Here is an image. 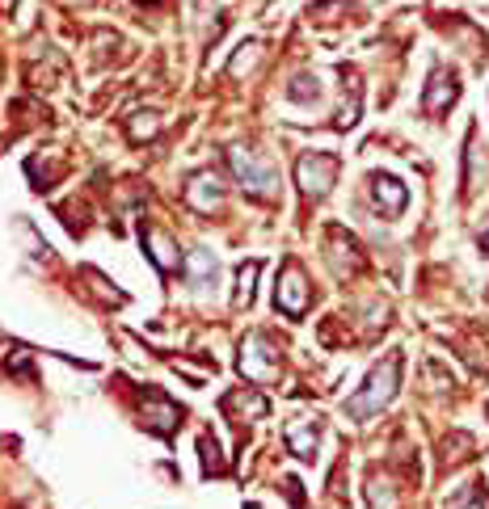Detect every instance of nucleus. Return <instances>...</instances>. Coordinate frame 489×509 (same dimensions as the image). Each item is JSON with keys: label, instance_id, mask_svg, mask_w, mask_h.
Instances as JSON below:
<instances>
[{"label": "nucleus", "instance_id": "f257e3e1", "mask_svg": "<svg viewBox=\"0 0 489 509\" xmlns=\"http://www.w3.org/2000/svg\"><path fill=\"white\" fill-rule=\"evenodd\" d=\"M397 383H401V354L384 358V366H375L372 375H367V383H363L359 392L346 400V413H350V417L380 413V409H384V404L397 396Z\"/></svg>", "mask_w": 489, "mask_h": 509}, {"label": "nucleus", "instance_id": "f03ea898", "mask_svg": "<svg viewBox=\"0 0 489 509\" xmlns=\"http://www.w3.org/2000/svg\"><path fill=\"white\" fill-rule=\"evenodd\" d=\"M228 164H232V173L241 177V186L249 194H275V186H278L275 164H270V160H261L258 152H249V147H232Z\"/></svg>", "mask_w": 489, "mask_h": 509}, {"label": "nucleus", "instance_id": "7ed1b4c3", "mask_svg": "<svg viewBox=\"0 0 489 509\" xmlns=\"http://www.w3.org/2000/svg\"><path fill=\"white\" fill-rule=\"evenodd\" d=\"M333 177H338V156H329V152H309V156H300V164H295V181H300V190L309 194V198L329 194Z\"/></svg>", "mask_w": 489, "mask_h": 509}, {"label": "nucleus", "instance_id": "20e7f679", "mask_svg": "<svg viewBox=\"0 0 489 509\" xmlns=\"http://www.w3.org/2000/svg\"><path fill=\"white\" fill-rule=\"evenodd\" d=\"M275 370H278V362H275V350H270V341L261 333H253V337H244V346H241V375L249 383H270L275 379Z\"/></svg>", "mask_w": 489, "mask_h": 509}, {"label": "nucleus", "instance_id": "39448f33", "mask_svg": "<svg viewBox=\"0 0 489 509\" xmlns=\"http://www.w3.org/2000/svg\"><path fill=\"white\" fill-rule=\"evenodd\" d=\"M275 307L287 312V316H304L309 312V282H304V270L300 266H287L283 270V282L275 290Z\"/></svg>", "mask_w": 489, "mask_h": 509}, {"label": "nucleus", "instance_id": "423d86ee", "mask_svg": "<svg viewBox=\"0 0 489 509\" xmlns=\"http://www.w3.org/2000/svg\"><path fill=\"white\" fill-rule=\"evenodd\" d=\"M140 413H144V421L152 425L156 433H173L178 430V404L164 396V392H144L140 396Z\"/></svg>", "mask_w": 489, "mask_h": 509}, {"label": "nucleus", "instance_id": "0eeeda50", "mask_svg": "<svg viewBox=\"0 0 489 509\" xmlns=\"http://www.w3.org/2000/svg\"><path fill=\"white\" fill-rule=\"evenodd\" d=\"M372 198H375V207H384L389 215H401L405 203H409V190L392 173H375L372 177Z\"/></svg>", "mask_w": 489, "mask_h": 509}, {"label": "nucleus", "instance_id": "6e6552de", "mask_svg": "<svg viewBox=\"0 0 489 509\" xmlns=\"http://www.w3.org/2000/svg\"><path fill=\"white\" fill-rule=\"evenodd\" d=\"M456 97H460L456 76H452V72H435V76H430V89H426L422 106H426V114H443L452 101H456Z\"/></svg>", "mask_w": 489, "mask_h": 509}, {"label": "nucleus", "instance_id": "1a4fd4ad", "mask_svg": "<svg viewBox=\"0 0 489 509\" xmlns=\"http://www.w3.org/2000/svg\"><path fill=\"white\" fill-rule=\"evenodd\" d=\"M287 446H292L295 459H312V455H317V425H312L309 417L287 421Z\"/></svg>", "mask_w": 489, "mask_h": 509}, {"label": "nucleus", "instance_id": "9d476101", "mask_svg": "<svg viewBox=\"0 0 489 509\" xmlns=\"http://www.w3.org/2000/svg\"><path fill=\"white\" fill-rule=\"evenodd\" d=\"M186 203L195 211H212L220 207V181H215L212 173H198L190 186H186Z\"/></svg>", "mask_w": 489, "mask_h": 509}, {"label": "nucleus", "instance_id": "9b49d317", "mask_svg": "<svg viewBox=\"0 0 489 509\" xmlns=\"http://www.w3.org/2000/svg\"><path fill=\"white\" fill-rule=\"evenodd\" d=\"M207 278L215 282V257L203 253V249H195V253H190V282H195V287H203Z\"/></svg>", "mask_w": 489, "mask_h": 509}, {"label": "nucleus", "instance_id": "f8f14e48", "mask_svg": "<svg viewBox=\"0 0 489 509\" xmlns=\"http://www.w3.org/2000/svg\"><path fill=\"white\" fill-rule=\"evenodd\" d=\"M253 278H258V261L241 266V274H236V299H241V303L253 299Z\"/></svg>", "mask_w": 489, "mask_h": 509}, {"label": "nucleus", "instance_id": "ddd939ff", "mask_svg": "<svg viewBox=\"0 0 489 509\" xmlns=\"http://www.w3.org/2000/svg\"><path fill=\"white\" fill-rule=\"evenodd\" d=\"M148 244H152V249H156V253H152V261H156V266H161V270H173V249H169V244H164L161 236H156V232H148Z\"/></svg>", "mask_w": 489, "mask_h": 509}, {"label": "nucleus", "instance_id": "4468645a", "mask_svg": "<svg viewBox=\"0 0 489 509\" xmlns=\"http://www.w3.org/2000/svg\"><path fill=\"white\" fill-rule=\"evenodd\" d=\"M481 244H485V253H489V232H485V240H481Z\"/></svg>", "mask_w": 489, "mask_h": 509}, {"label": "nucleus", "instance_id": "2eb2a0df", "mask_svg": "<svg viewBox=\"0 0 489 509\" xmlns=\"http://www.w3.org/2000/svg\"><path fill=\"white\" fill-rule=\"evenodd\" d=\"M244 509H261V505H244Z\"/></svg>", "mask_w": 489, "mask_h": 509}]
</instances>
